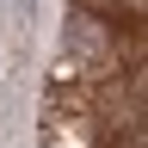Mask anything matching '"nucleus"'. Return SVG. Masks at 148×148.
<instances>
[{"label": "nucleus", "mask_w": 148, "mask_h": 148, "mask_svg": "<svg viewBox=\"0 0 148 148\" xmlns=\"http://www.w3.org/2000/svg\"><path fill=\"white\" fill-rule=\"evenodd\" d=\"M68 56H74V68L105 74L111 62H117V31H111L99 12H74L68 18Z\"/></svg>", "instance_id": "f257e3e1"}]
</instances>
